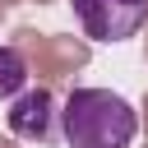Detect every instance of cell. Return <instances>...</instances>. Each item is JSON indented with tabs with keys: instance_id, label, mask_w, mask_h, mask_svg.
I'll use <instances>...</instances> for the list:
<instances>
[{
	"instance_id": "1",
	"label": "cell",
	"mask_w": 148,
	"mask_h": 148,
	"mask_svg": "<svg viewBox=\"0 0 148 148\" xmlns=\"http://www.w3.org/2000/svg\"><path fill=\"white\" fill-rule=\"evenodd\" d=\"M139 111L111 88H74L60 106V139L69 148H130Z\"/></svg>"
},
{
	"instance_id": "2",
	"label": "cell",
	"mask_w": 148,
	"mask_h": 148,
	"mask_svg": "<svg viewBox=\"0 0 148 148\" xmlns=\"http://www.w3.org/2000/svg\"><path fill=\"white\" fill-rule=\"evenodd\" d=\"M69 9L92 42H130L148 18V0H69Z\"/></svg>"
},
{
	"instance_id": "3",
	"label": "cell",
	"mask_w": 148,
	"mask_h": 148,
	"mask_svg": "<svg viewBox=\"0 0 148 148\" xmlns=\"http://www.w3.org/2000/svg\"><path fill=\"white\" fill-rule=\"evenodd\" d=\"M9 134L23 143H51L60 134V106L51 97V88H23L9 102Z\"/></svg>"
},
{
	"instance_id": "4",
	"label": "cell",
	"mask_w": 148,
	"mask_h": 148,
	"mask_svg": "<svg viewBox=\"0 0 148 148\" xmlns=\"http://www.w3.org/2000/svg\"><path fill=\"white\" fill-rule=\"evenodd\" d=\"M28 88V60L14 46H0V102H14Z\"/></svg>"
}]
</instances>
